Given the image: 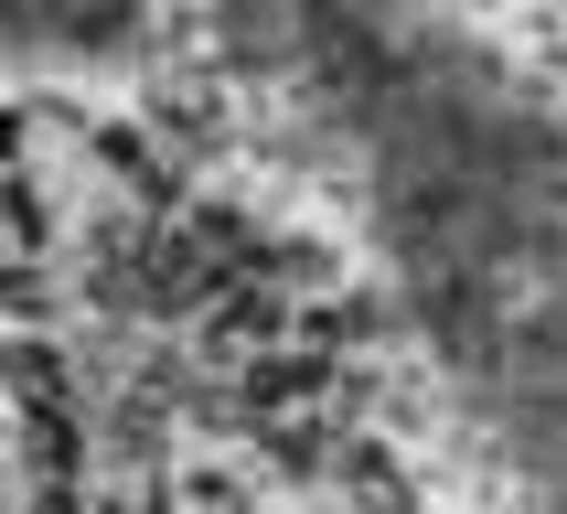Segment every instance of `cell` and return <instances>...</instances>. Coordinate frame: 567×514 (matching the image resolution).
I'll return each mask as SVG.
<instances>
[{
	"label": "cell",
	"instance_id": "cell-1",
	"mask_svg": "<svg viewBox=\"0 0 567 514\" xmlns=\"http://www.w3.org/2000/svg\"><path fill=\"white\" fill-rule=\"evenodd\" d=\"M279 332H289V300H279V289H268V279H257V289L236 279V289H225V300H215V321H204V353L247 376L257 353H279Z\"/></svg>",
	"mask_w": 567,
	"mask_h": 514
},
{
	"label": "cell",
	"instance_id": "cell-2",
	"mask_svg": "<svg viewBox=\"0 0 567 514\" xmlns=\"http://www.w3.org/2000/svg\"><path fill=\"white\" fill-rule=\"evenodd\" d=\"M311 386H321V353H289V343L257 353V364H247V418H289Z\"/></svg>",
	"mask_w": 567,
	"mask_h": 514
},
{
	"label": "cell",
	"instance_id": "cell-3",
	"mask_svg": "<svg viewBox=\"0 0 567 514\" xmlns=\"http://www.w3.org/2000/svg\"><path fill=\"white\" fill-rule=\"evenodd\" d=\"M343 493H353L364 514H408V472H396L375 440H353V450H343Z\"/></svg>",
	"mask_w": 567,
	"mask_h": 514
},
{
	"label": "cell",
	"instance_id": "cell-4",
	"mask_svg": "<svg viewBox=\"0 0 567 514\" xmlns=\"http://www.w3.org/2000/svg\"><path fill=\"white\" fill-rule=\"evenodd\" d=\"M11 386H22V408H64V364H54V343H43V332H22V343H11Z\"/></svg>",
	"mask_w": 567,
	"mask_h": 514
},
{
	"label": "cell",
	"instance_id": "cell-5",
	"mask_svg": "<svg viewBox=\"0 0 567 514\" xmlns=\"http://www.w3.org/2000/svg\"><path fill=\"white\" fill-rule=\"evenodd\" d=\"M172 504H183V514H236V482H225V472H183Z\"/></svg>",
	"mask_w": 567,
	"mask_h": 514
}]
</instances>
